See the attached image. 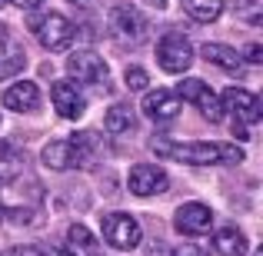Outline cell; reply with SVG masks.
<instances>
[{
	"instance_id": "26",
	"label": "cell",
	"mask_w": 263,
	"mask_h": 256,
	"mask_svg": "<svg viewBox=\"0 0 263 256\" xmlns=\"http://www.w3.org/2000/svg\"><path fill=\"white\" fill-rule=\"evenodd\" d=\"M170 256H206V253L200 250V246H193V243H183V246H177Z\"/></svg>"
},
{
	"instance_id": "20",
	"label": "cell",
	"mask_w": 263,
	"mask_h": 256,
	"mask_svg": "<svg viewBox=\"0 0 263 256\" xmlns=\"http://www.w3.org/2000/svg\"><path fill=\"white\" fill-rule=\"evenodd\" d=\"M200 107V113H203V120H210V123H220L223 120V100H220V93H213L210 87L203 90V93L193 100Z\"/></svg>"
},
{
	"instance_id": "25",
	"label": "cell",
	"mask_w": 263,
	"mask_h": 256,
	"mask_svg": "<svg viewBox=\"0 0 263 256\" xmlns=\"http://www.w3.org/2000/svg\"><path fill=\"white\" fill-rule=\"evenodd\" d=\"M0 163L4 167H17V163H24V153L17 147H10L7 140H0Z\"/></svg>"
},
{
	"instance_id": "10",
	"label": "cell",
	"mask_w": 263,
	"mask_h": 256,
	"mask_svg": "<svg viewBox=\"0 0 263 256\" xmlns=\"http://www.w3.org/2000/svg\"><path fill=\"white\" fill-rule=\"evenodd\" d=\"M174 223L183 237H203L213 226V213H210V206H203V203H183L177 210Z\"/></svg>"
},
{
	"instance_id": "3",
	"label": "cell",
	"mask_w": 263,
	"mask_h": 256,
	"mask_svg": "<svg viewBox=\"0 0 263 256\" xmlns=\"http://www.w3.org/2000/svg\"><path fill=\"white\" fill-rule=\"evenodd\" d=\"M157 64L167 73H186L193 64V44L183 33H167L157 44Z\"/></svg>"
},
{
	"instance_id": "5",
	"label": "cell",
	"mask_w": 263,
	"mask_h": 256,
	"mask_svg": "<svg viewBox=\"0 0 263 256\" xmlns=\"http://www.w3.org/2000/svg\"><path fill=\"white\" fill-rule=\"evenodd\" d=\"M110 30H114L123 44H140V40H147L150 24L137 7L120 4V7H114V13H110Z\"/></svg>"
},
{
	"instance_id": "27",
	"label": "cell",
	"mask_w": 263,
	"mask_h": 256,
	"mask_svg": "<svg viewBox=\"0 0 263 256\" xmlns=\"http://www.w3.org/2000/svg\"><path fill=\"white\" fill-rule=\"evenodd\" d=\"M4 256H40L37 246H13V250H7Z\"/></svg>"
},
{
	"instance_id": "30",
	"label": "cell",
	"mask_w": 263,
	"mask_h": 256,
	"mask_svg": "<svg viewBox=\"0 0 263 256\" xmlns=\"http://www.w3.org/2000/svg\"><path fill=\"white\" fill-rule=\"evenodd\" d=\"M67 4H77V7H84V10H90V7H97L100 0H67Z\"/></svg>"
},
{
	"instance_id": "21",
	"label": "cell",
	"mask_w": 263,
	"mask_h": 256,
	"mask_svg": "<svg viewBox=\"0 0 263 256\" xmlns=\"http://www.w3.org/2000/svg\"><path fill=\"white\" fill-rule=\"evenodd\" d=\"M67 240H70V246H73V253H77V256H87L90 250H93V237H90L87 226H70Z\"/></svg>"
},
{
	"instance_id": "13",
	"label": "cell",
	"mask_w": 263,
	"mask_h": 256,
	"mask_svg": "<svg viewBox=\"0 0 263 256\" xmlns=\"http://www.w3.org/2000/svg\"><path fill=\"white\" fill-rule=\"evenodd\" d=\"M4 107L13 110V113H33V110H40V90H37V84H30V80L13 84L4 93Z\"/></svg>"
},
{
	"instance_id": "35",
	"label": "cell",
	"mask_w": 263,
	"mask_h": 256,
	"mask_svg": "<svg viewBox=\"0 0 263 256\" xmlns=\"http://www.w3.org/2000/svg\"><path fill=\"white\" fill-rule=\"evenodd\" d=\"M0 220H4V210H0Z\"/></svg>"
},
{
	"instance_id": "15",
	"label": "cell",
	"mask_w": 263,
	"mask_h": 256,
	"mask_svg": "<svg viewBox=\"0 0 263 256\" xmlns=\"http://www.w3.org/2000/svg\"><path fill=\"white\" fill-rule=\"evenodd\" d=\"M24 64H27L24 47L13 44V40H0V80L17 77V73L24 70Z\"/></svg>"
},
{
	"instance_id": "24",
	"label": "cell",
	"mask_w": 263,
	"mask_h": 256,
	"mask_svg": "<svg viewBox=\"0 0 263 256\" xmlns=\"http://www.w3.org/2000/svg\"><path fill=\"white\" fill-rule=\"evenodd\" d=\"M127 87L134 90V93L147 90V87H150V77H147V70H143V67H130V70H127Z\"/></svg>"
},
{
	"instance_id": "31",
	"label": "cell",
	"mask_w": 263,
	"mask_h": 256,
	"mask_svg": "<svg viewBox=\"0 0 263 256\" xmlns=\"http://www.w3.org/2000/svg\"><path fill=\"white\" fill-rule=\"evenodd\" d=\"M150 256H167V246H163V243H154V246H150Z\"/></svg>"
},
{
	"instance_id": "18",
	"label": "cell",
	"mask_w": 263,
	"mask_h": 256,
	"mask_svg": "<svg viewBox=\"0 0 263 256\" xmlns=\"http://www.w3.org/2000/svg\"><path fill=\"white\" fill-rule=\"evenodd\" d=\"M183 10L190 13L197 24H213L223 13V0H183Z\"/></svg>"
},
{
	"instance_id": "9",
	"label": "cell",
	"mask_w": 263,
	"mask_h": 256,
	"mask_svg": "<svg viewBox=\"0 0 263 256\" xmlns=\"http://www.w3.org/2000/svg\"><path fill=\"white\" fill-rule=\"evenodd\" d=\"M50 103L64 120H77V116H84V110H87L80 90L73 87L70 80H53L50 84Z\"/></svg>"
},
{
	"instance_id": "11",
	"label": "cell",
	"mask_w": 263,
	"mask_h": 256,
	"mask_svg": "<svg viewBox=\"0 0 263 256\" xmlns=\"http://www.w3.org/2000/svg\"><path fill=\"white\" fill-rule=\"evenodd\" d=\"M180 96L174 93V90H154V93H147L143 96V113L150 116V120H157V123H167V120H174V116L180 113Z\"/></svg>"
},
{
	"instance_id": "14",
	"label": "cell",
	"mask_w": 263,
	"mask_h": 256,
	"mask_svg": "<svg viewBox=\"0 0 263 256\" xmlns=\"http://www.w3.org/2000/svg\"><path fill=\"white\" fill-rule=\"evenodd\" d=\"M200 53H203L206 64L220 67V70H227V73H240L243 70V57H240L233 47H227V44H206Z\"/></svg>"
},
{
	"instance_id": "12",
	"label": "cell",
	"mask_w": 263,
	"mask_h": 256,
	"mask_svg": "<svg viewBox=\"0 0 263 256\" xmlns=\"http://www.w3.org/2000/svg\"><path fill=\"white\" fill-rule=\"evenodd\" d=\"M67 147H70V167H90L100 153V136L93 130H80L67 140Z\"/></svg>"
},
{
	"instance_id": "6",
	"label": "cell",
	"mask_w": 263,
	"mask_h": 256,
	"mask_svg": "<svg viewBox=\"0 0 263 256\" xmlns=\"http://www.w3.org/2000/svg\"><path fill=\"white\" fill-rule=\"evenodd\" d=\"M127 186H130L134 196H157V193H163L170 186V180H167V173L160 167H154V163H137L127 176Z\"/></svg>"
},
{
	"instance_id": "17",
	"label": "cell",
	"mask_w": 263,
	"mask_h": 256,
	"mask_svg": "<svg viewBox=\"0 0 263 256\" xmlns=\"http://www.w3.org/2000/svg\"><path fill=\"white\" fill-rule=\"evenodd\" d=\"M103 130L107 133H127V130H134V110L127 103H114L107 110V116H103Z\"/></svg>"
},
{
	"instance_id": "28",
	"label": "cell",
	"mask_w": 263,
	"mask_h": 256,
	"mask_svg": "<svg viewBox=\"0 0 263 256\" xmlns=\"http://www.w3.org/2000/svg\"><path fill=\"white\" fill-rule=\"evenodd\" d=\"M247 60H250V64H260V60H263V47H257V44L247 47Z\"/></svg>"
},
{
	"instance_id": "22",
	"label": "cell",
	"mask_w": 263,
	"mask_h": 256,
	"mask_svg": "<svg viewBox=\"0 0 263 256\" xmlns=\"http://www.w3.org/2000/svg\"><path fill=\"white\" fill-rule=\"evenodd\" d=\"M203 90H206L203 80H197V77H183V80H180V87L174 90V93L180 96V100H190V103H193L200 93H203Z\"/></svg>"
},
{
	"instance_id": "4",
	"label": "cell",
	"mask_w": 263,
	"mask_h": 256,
	"mask_svg": "<svg viewBox=\"0 0 263 256\" xmlns=\"http://www.w3.org/2000/svg\"><path fill=\"white\" fill-rule=\"evenodd\" d=\"M103 240L114 250H134V246H140L143 230L130 213H107L103 216Z\"/></svg>"
},
{
	"instance_id": "19",
	"label": "cell",
	"mask_w": 263,
	"mask_h": 256,
	"mask_svg": "<svg viewBox=\"0 0 263 256\" xmlns=\"http://www.w3.org/2000/svg\"><path fill=\"white\" fill-rule=\"evenodd\" d=\"M40 160L50 170H70V147H67V140H50L44 147V153H40Z\"/></svg>"
},
{
	"instance_id": "16",
	"label": "cell",
	"mask_w": 263,
	"mask_h": 256,
	"mask_svg": "<svg viewBox=\"0 0 263 256\" xmlns=\"http://www.w3.org/2000/svg\"><path fill=\"white\" fill-rule=\"evenodd\" d=\"M213 243H217L220 256H247V237L240 230H233V226L217 230V233H213Z\"/></svg>"
},
{
	"instance_id": "32",
	"label": "cell",
	"mask_w": 263,
	"mask_h": 256,
	"mask_svg": "<svg viewBox=\"0 0 263 256\" xmlns=\"http://www.w3.org/2000/svg\"><path fill=\"white\" fill-rule=\"evenodd\" d=\"M47 256H77V253H70V250H47Z\"/></svg>"
},
{
	"instance_id": "8",
	"label": "cell",
	"mask_w": 263,
	"mask_h": 256,
	"mask_svg": "<svg viewBox=\"0 0 263 256\" xmlns=\"http://www.w3.org/2000/svg\"><path fill=\"white\" fill-rule=\"evenodd\" d=\"M220 100H223V110H230V113L237 116V123H243V127H250V123L260 120V100H257V93H250V90L230 87V90L220 93Z\"/></svg>"
},
{
	"instance_id": "29",
	"label": "cell",
	"mask_w": 263,
	"mask_h": 256,
	"mask_svg": "<svg viewBox=\"0 0 263 256\" xmlns=\"http://www.w3.org/2000/svg\"><path fill=\"white\" fill-rule=\"evenodd\" d=\"M13 7H24V10H33V7H40L44 0H10Z\"/></svg>"
},
{
	"instance_id": "1",
	"label": "cell",
	"mask_w": 263,
	"mask_h": 256,
	"mask_svg": "<svg viewBox=\"0 0 263 256\" xmlns=\"http://www.w3.org/2000/svg\"><path fill=\"white\" fill-rule=\"evenodd\" d=\"M154 153H160L163 160H177V163H190V167H213V163H240L243 150L230 147V143H217V140H197V143H174V140H157L150 143Z\"/></svg>"
},
{
	"instance_id": "33",
	"label": "cell",
	"mask_w": 263,
	"mask_h": 256,
	"mask_svg": "<svg viewBox=\"0 0 263 256\" xmlns=\"http://www.w3.org/2000/svg\"><path fill=\"white\" fill-rule=\"evenodd\" d=\"M4 33H7V27H4V24H0V37H4Z\"/></svg>"
},
{
	"instance_id": "7",
	"label": "cell",
	"mask_w": 263,
	"mask_h": 256,
	"mask_svg": "<svg viewBox=\"0 0 263 256\" xmlns=\"http://www.w3.org/2000/svg\"><path fill=\"white\" fill-rule=\"evenodd\" d=\"M67 73L77 84H100V80H107V64L97 50H77L67 60Z\"/></svg>"
},
{
	"instance_id": "34",
	"label": "cell",
	"mask_w": 263,
	"mask_h": 256,
	"mask_svg": "<svg viewBox=\"0 0 263 256\" xmlns=\"http://www.w3.org/2000/svg\"><path fill=\"white\" fill-rule=\"evenodd\" d=\"M4 4H7V0H0V7H4Z\"/></svg>"
},
{
	"instance_id": "2",
	"label": "cell",
	"mask_w": 263,
	"mask_h": 256,
	"mask_svg": "<svg viewBox=\"0 0 263 256\" xmlns=\"http://www.w3.org/2000/svg\"><path fill=\"white\" fill-rule=\"evenodd\" d=\"M30 30L37 33V40L47 47L50 53H60L73 44V24L64 17V13H44V17H33L30 20Z\"/></svg>"
},
{
	"instance_id": "23",
	"label": "cell",
	"mask_w": 263,
	"mask_h": 256,
	"mask_svg": "<svg viewBox=\"0 0 263 256\" xmlns=\"http://www.w3.org/2000/svg\"><path fill=\"white\" fill-rule=\"evenodd\" d=\"M237 13L247 20V24H260V13H263V0H233Z\"/></svg>"
}]
</instances>
